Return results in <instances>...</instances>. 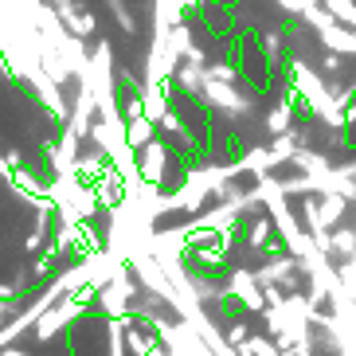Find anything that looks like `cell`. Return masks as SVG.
<instances>
[{
    "label": "cell",
    "mask_w": 356,
    "mask_h": 356,
    "mask_svg": "<svg viewBox=\"0 0 356 356\" xmlns=\"http://www.w3.org/2000/svg\"><path fill=\"white\" fill-rule=\"evenodd\" d=\"M0 298H4V302H8V298H12V286H0Z\"/></svg>",
    "instance_id": "1"
}]
</instances>
